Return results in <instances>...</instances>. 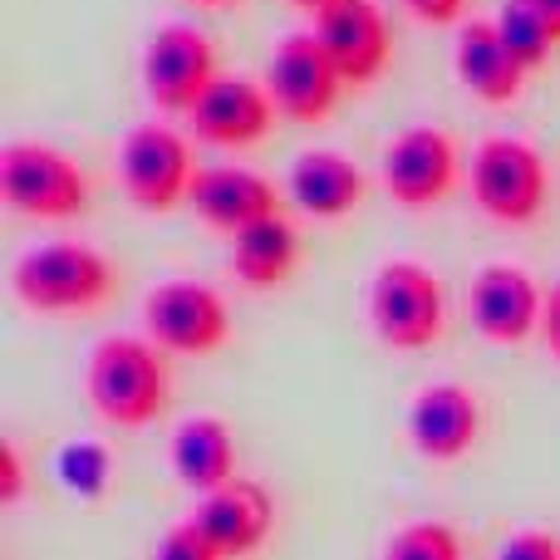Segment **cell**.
<instances>
[{
	"label": "cell",
	"instance_id": "obj_1",
	"mask_svg": "<svg viewBox=\"0 0 560 560\" xmlns=\"http://www.w3.org/2000/svg\"><path fill=\"white\" fill-rule=\"evenodd\" d=\"M84 394L104 423L138 433V428H153L173 404V369L153 339L108 335L84 364Z\"/></svg>",
	"mask_w": 560,
	"mask_h": 560
},
{
	"label": "cell",
	"instance_id": "obj_2",
	"mask_svg": "<svg viewBox=\"0 0 560 560\" xmlns=\"http://www.w3.org/2000/svg\"><path fill=\"white\" fill-rule=\"evenodd\" d=\"M10 290L35 315H94L114 300L118 271L98 246L65 236V242L30 246L10 271Z\"/></svg>",
	"mask_w": 560,
	"mask_h": 560
},
{
	"label": "cell",
	"instance_id": "obj_3",
	"mask_svg": "<svg viewBox=\"0 0 560 560\" xmlns=\"http://www.w3.org/2000/svg\"><path fill=\"white\" fill-rule=\"evenodd\" d=\"M467 192H472L477 212L497 226H536L551 207V163L532 138L492 133L472 148L467 163Z\"/></svg>",
	"mask_w": 560,
	"mask_h": 560
},
{
	"label": "cell",
	"instance_id": "obj_4",
	"mask_svg": "<svg viewBox=\"0 0 560 560\" xmlns=\"http://www.w3.org/2000/svg\"><path fill=\"white\" fill-rule=\"evenodd\" d=\"M0 202L30 222H79L94 207V183L74 153L15 138L0 148Z\"/></svg>",
	"mask_w": 560,
	"mask_h": 560
},
{
	"label": "cell",
	"instance_id": "obj_5",
	"mask_svg": "<svg viewBox=\"0 0 560 560\" xmlns=\"http://www.w3.org/2000/svg\"><path fill=\"white\" fill-rule=\"evenodd\" d=\"M369 329L394 354H423L447 329V290L423 261H384L369 280Z\"/></svg>",
	"mask_w": 560,
	"mask_h": 560
},
{
	"label": "cell",
	"instance_id": "obj_6",
	"mask_svg": "<svg viewBox=\"0 0 560 560\" xmlns=\"http://www.w3.org/2000/svg\"><path fill=\"white\" fill-rule=\"evenodd\" d=\"M197 183L192 138L177 133L167 118H143L118 143V187L148 217H167L187 207Z\"/></svg>",
	"mask_w": 560,
	"mask_h": 560
},
{
	"label": "cell",
	"instance_id": "obj_7",
	"mask_svg": "<svg viewBox=\"0 0 560 560\" xmlns=\"http://www.w3.org/2000/svg\"><path fill=\"white\" fill-rule=\"evenodd\" d=\"M143 329L163 354L207 359L232 339V305L207 280H158L143 300Z\"/></svg>",
	"mask_w": 560,
	"mask_h": 560
},
{
	"label": "cell",
	"instance_id": "obj_8",
	"mask_svg": "<svg viewBox=\"0 0 560 560\" xmlns=\"http://www.w3.org/2000/svg\"><path fill=\"white\" fill-rule=\"evenodd\" d=\"M143 94L158 114L167 118H187L202 94L222 79L217 69V45L207 30L173 20V25H158L143 45Z\"/></svg>",
	"mask_w": 560,
	"mask_h": 560
},
{
	"label": "cell",
	"instance_id": "obj_9",
	"mask_svg": "<svg viewBox=\"0 0 560 560\" xmlns=\"http://www.w3.org/2000/svg\"><path fill=\"white\" fill-rule=\"evenodd\" d=\"M378 173H384V192L394 197L404 212H428V207H443L447 197L463 183V153H457V138L438 124H413L384 148L378 158Z\"/></svg>",
	"mask_w": 560,
	"mask_h": 560
},
{
	"label": "cell",
	"instance_id": "obj_10",
	"mask_svg": "<svg viewBox=\"0 0 560 560\" xmlns=\"http://www.w3.org/2000/svg\"><path fill=\"white\" fill-rule=\"evenodd\" d=\"M266 89H271L276 108L285 124L300 128H319L335 118L339 98L349 94L345 74L335 69V59L325 55L315 30H295L271 49V65H266Z\"/></svg>",
	"mask_w": 560,
	"mask_h": 560
},
{
	"label": "cell",
	"instance_id": "obj_11",
	"mask_svg": "<svg viewBox=\"0 0 560 560\" xmlns=\"http://www.w3.org/2000/svg\"><path fill=\"white\" fill-rule=\"evenodd\" d=\"M541 310H546V290L536 285L532 271H522V266H512V261L482 266V271L472 276V285H467L472 329L502 349L541 339Z\"/></svg>",
	"mask_w": 560,
	"mask_h": 560
},
{
	"label": "cell",
	"instance_id": "obj_12",
	"mask_svg": "<svg viewBox=\"0 0 560 560\" xmlns=\"http://www.w3.org/2000/svg\"><path fill=\"white\" fill-rule=\"evenodd\" d=\"M315 35L349 89H369L394 65V30L378 0H335L315 15Z\"/></svg>",
	"mask_w": 560,
	"mask_h": 560
},
{
	"label": "cell",
	"instance_id": "obj_13",
	"mask_svg": "<svg viewBox=\"0 0 560 560\" xmlns=\"http://www.w3.org/2000/svg\"><path fill=\"white\" fill-rule=\"evenodd\" d=\"M280 108L266 89V79H252V74H222L212 89L202 94V104L187 114V133L197 143H212V148H256L271 138Z\"/></svg>",
	"mask_w": 560,
	"mask_h": 560
},
{
	"label": "cell",
	"instance_id": "obj_14",
	"mask_svg": "<svg viewBox=\"0 0 560 560\" xmlns=\"http://www.w3.org/2000/svg\"><path fill=\"white\" fill-rule=\"evenodd\" d=\"M197 532L217 546L222 560H246L256 556L276 532V497L266 492V482L252 477H232L226 487L202 497V506L192 512Z\"/></svg>",
	"mask_w": 560,
	"mask_h": 560
},
{
	"label": "cell",
	"instance_id": "obj_15",
	"mask_svg": "<svg viewBox=\"0 0 560 560\" xmlns=\"http://www.w3.org/2000/svg\"><path fill=\"white\" fill-rule=\"evenodd\" d=\"M453 74L477 104L487 108H512L526 94L532 69L506 49L497 20H463L453 39Z\"/></svg>",
	"mask_w": 560,
	"mask_h": 560
},
{
	"label": "cell",
	"instance_id": "obj_16",
	"mask_svg": "<svg viewBox=\"0 0 560 560\" xmlns=\"http://www.w3.org/2000/svg\"><path fill=\"white\" fill-rule=\"evenodd\" d=\"M482 438V404L463 384H433L408 408V443L423 463H457Z\"/></svg>",
	"mask_w": 560,
	"mask_h": 560
},
{
	"label": "cell",
	"instance_id": "obj_17",
	"mask_svg": "<svg viewBox=\"0 0 560 560\" xmlns=\"http://www.w3.org/2000/svg\"><path fill=\"white\" fill-rule=\"evenodd\" d=\"M187 207H192L212 232L236 236V232H246V226L266 222V217H280V192L271 177L252 173V167L212 163V167H197Z\"/></svg>",
	"mask_w": 560,
	"mask_h": 560
},
{
	"label": "cell",
	"instance_id": "obj_18",
	"mask_svg": "<svg viewBox=\"0 0 560 560\" xmlns=\"http://www.w3.org/2000/svg\"><path fill=\"white\" fill-rule=\"evenodd\" d=\"M285 197L315 222H339L369 197V173L335 148H305L285 173Z\"/></svg>",
	"mask_w": 560,
	"mask_h": 560
},
{
	"label": "cell",
	"instance_id": "obj_19",
	"mask_svg": "<svg viewBox=\"0 0 560 560\" xmlns=\"http://www.w3.org/2000/svg\"><path fill=\"white\" fill-rule=\"evenodd\" d=\"M167 463H173L177 482L187 492L207 497L217 487H226L236 477V438L222 418L212 413H197L187 418L183 428L173 433V447H167Z\"/></svg>",
	"mask_w": 560,
	"mask_h": 560
},
{
	"label": "cell",
	"instance_id": "obj_20",
	"mask_svg": "<svg viewBox=\"0 0 560 560\" xmlns=\"http://www.w3.org/2000/svg\"><path fill=\"white\" fill-rule=\"evenodd\" d=\"M300 266V232L290 226V217H266V222L246 226L232 236V276L246 290H276L295 276Z\"/></svg>",
	"mask_w": 560,
	"mask_h": 560
},
{
	"label": "cell",
	"instance_id": "obj_21",
	"mask_svg": "<svg viewBox=\"0 0 560 560\" xmlns=\"http://www.w3.org/2000/svg\"><path fill=\"white\" fill-rule=\"evenodd\" d=\"M497 30H502V39H506V49H512L516 59H522L526 69H546L551 65V55H556V30H551V20L541 15V5L536 0H502L497 5Z\"/></svg>",
	"mask_w": 560,
	"mask_h": 560
},
{
	"label": "cell",
	"instance_id": "obj_22",
	"mask_svg": "<svg viewBox=\"0 0 560 560\" xmlns=\"http://www.w3.org/2000/svg\"><path fill=\"white\" fill-rule=\"evenodd\" d=\"M378 560H463V536L447 522H408L388 536Z\"/></svg>",
	"mask_w": 560,
	"mask_h": 560
},
{
	"label": "cell",
	"instance_id": "obj_23",
	"mask_svg": "<svg viewBox=\"0 0 560 560\" xmlns=\"http://www.w3.org/2000/svg\"><path fill=\"white\" fill-rule=\"evenodd\" d=\"M59 477H65V487L79 497H104L108 453L98 443H69L65 453H59Z\"/></svg>",
	"mask_w": 560,
	"mask_h": 560
},
{
	"label": "cell",
	"instance_id": "obj_24",
	"mask_svg": "<svg viewBox=\"0 0 560 560\" xmlns=\"http://www.w3.org/2000/svg\"><path fill=\"white\" fill-rule=\"evenodd\" d=\"M153 560H222V556H217V546L207 541V536L197 532V522L187 516L183 526H173V532L158 541V556Z\"/></svg>",
	"mask_w": 560,
	"mask_h": 560
},
{
	"label": "cell",
	"instance_id": "obj_25",
	"mask_svg": "<svg viewBox=\"0 0 560 560\" xmlns=\"http://www.w3.org/2000/svg\"><path fill=\"white\" fill-rule=\"evenodd\" d=\"M404 15H413L418 25H433V30H447V25H463L467 20V0H398Z\"/></svg>",
	"mask_w": 560,
	"mask_h": 560
},
{
	"label": "cell",
	"instance_id": "obj_26",
	"mask_svg": "<svg viewBox=\"0 0 560 560\" xmlns=\"http://www.w3.org/2000/svg\"><path fill=\"white\" fill-rule=\"evenodd\" d=\"M497 560H560V541L551 532H516L512 541L497 551Z\"/></svg>",
	"mask_w": 560,
	"mask_h": 560
},
{
	"label": "cell",
	"instance_id": "obj_27",
	"mask_svg": "<svg viewBox=\"0 0 560 560\" xmlns=\"http://www.w3.org/2000/svg\"><path fill=\"white\" fill-rule=\"evenodd\" d=\"M20 497H25V457H20V447L0 443V506H15Z\"/></svg>",
	"mask_w": 560,
	"mask_h": 560
},
{
	"label": "cell",
	"instance_id": "obj_28",
	"mask_svg": "<svg viewBox=\"0 0 560 560\" xmlns=\"http://www.w3.org/2000/svg\"><path fill=\"white\" fill-rule=\"evenodd\" d=\"M541 345L546 354L560 364V280L546 290V310H541Z\"/></svg>",
	"mask_w": 560,
	"mask_h": 560
},
{
	"label": "cell",
	"instance_id": "obj_29",
	"mask_svg": "<svg viewBox=\"0 0 560 560\" xmlns=\"http://www.w3.org/2000/svg\"><path fill=\"white\" fill-rule=\"evenodd\" d=\"M541 5V15L551 20V30H556V39H560V0H536Z\"/></svg>",
	"mask_w": 560,
	"mask_h": 560
},
{
	"label": "cell",
	"instance_id": "obj_30",
	"mask_svg": "<svg viewBox=\"0 0 560 560\" xmlns=\"http://www.w3.org/2000/svg\"><path fill=\"white\" fill-rule=\"evenodd\" d=\"M290 5H295V10H305V15H319V10H325V5H335V0H290Z\"/></svg>",
	"mask_w": 560,
	"mask_h": 560
},
{
	"label": "cell",
	"instance_id": "obj_31",
	"mask_svg": "<svg viewBox=\"0 0 560 560\" xmlns=\"http://www.w3.org/2000/svg\"><path fill=\"white\" fill-rule=\"evenodd\" d=\"M192 10H226V5H242V0H187Z\"/></svg>",
	"mask_w": 560,
	"mask_h": 560
}]
</instances>
